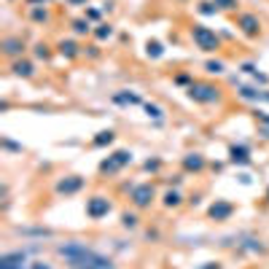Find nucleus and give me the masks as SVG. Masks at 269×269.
Segmentation results:
<instances>
[{
	"instance_id": "nucleus-29",
	"label": "nucleus",
	"mask_w": 269,
	"mask_h": 269,
	"mask_svg": "<svg viewBox=\"0 0 269 269\" xmlns=\"http://www.w3.org/2000/svg\"><path fill=\"white\" fill-rule=\"evenodd\" d=\"M86 16H89V19H100V8H89V11H86Z\"/></svg>"
},
{
	"instance_id": "nucleus-20",
	"label": "nucleus",
	"mask_w": 269,
	"mask_h": 269,
	"mask_svg": "<svg viewBox=\"0 0 269 269\" xmlns=\"http://www.w3.org/2000/svg\"><path fill=\"white\" fill-rule=\"evenodd\" d=\"M165 205L167 207H178L180 205V194H178V191H167V194H165Z\"/></svg>"
},
{
	"instance_id": "nucleus-16",
	"label": "nucleus",
	"mask_w": 269,
	"mask_h": 269,
	"mask_svg": "<svg viewBox=\"0 0 269 269\" xmlns=\"http://www.w3.org/2000/svg\"><path fill=\"white\" fill-rule=\"evenodd\" d=\"M89 30H92V27H89V19H75V22H73V33H75V35H86Z\"/></svg>"
},
{
	"instance_id": "nucleus-25",
	"label": "nucleus",
	"mask_w": 269,
	"mask_h": 269,
	"mask_svg": "<svg viewBox=\"0 0 269 269\" xmlns=\"http://www.w3.org/2000/svg\"><path fill=\"white\" fill-rule=\"evenodd\" d=\"M121 224H124V226H129V229H132V226H138V216H134V213H124V216H121Z\"/></svg>"
},
{
	"instance_id": "nucleus-19",
	"label": "nucleus",
	"mask_w": 269,
	"mask_h": 269,
	"mask_svg": "<svg viewBox=\"0 0 269 269\" xmlns=\"http://www.w3.org/2000/svg\"><path fill=\"white\" fill-rule=\"evenodd\" d=\"M146 51H148V57H162V54H165V49H162V43H159V41H148Z\"/></svg>"
},
{
	"instance_id": "nucleus-1",
	"label": "nucleus",
	"mask_w": 269,
	"mask_h": 269,
	"mask_svg": "<svg viewBox=\"0 0 269 269\" xmlns=\"http://www.w3.org/2000/svg\"><path fill=\"white\" fill-rule=\"evenodd\" d=\"M60 256L73 269H111V258H105L102 253H94L92 248H86L81 243L60 245Z\"/></svg>"
},
{
	"instance_id": "nucleus-21",
	"label": "nucleus",
	"mask_w": 269,
	"mask_h": 269,
	"mask_svg": "<svg viewBox=\"0 0 269 269\" xmlns=\"http://www.w3.org/2000/svg\"><path fill=\"white\" fill-rule=\"evenodd\" d=\"M75 49H78V46H75L73 41H62V43H60V51H62V54H67V57H75V54H78Z\"/></svg>"
},
{
	"instance_id": "nucleus-24",
	"label": "nucleus",
	"mask_w": 269,
	"mask_h": 269,
	"mask_svg": "<svg viewBox=\"0 0 269 269\" xmlns=\"http://www.w3.org/2000/svg\"><path fill=\"white\" fill-rule=\"evenodd\" d=\"M30 16L35 19V22H46V19H49V14H46V8H33V11H30Z\"/></svg>"
},
{
	"instance_id": "nucleus-5",
	"label": "nucleus",
	"mask_w": 269,
	"mask_h": 269,
	"mask_svg": "<svg viewBox=\"0 0 269 269\" xmlns=\"http://www.w3.org/2000/svg\"><path fill=\"white\" fill-rule=\"evenodd\" d=\"M111 213V202L105 199V197H92L89 202H86V216L89 218H102V216H108Z\"/></svg>"
},
{
	"instance_id": "nucleus-12",
	"label": "nucleus",
	"mask_w": 269,
	"mask_h": 269,
	"mask_svg": "<svg viewBox=\"0 0 269 269\" xmlns=\"http://www.w3.org/2000/svg\"><path fill=\"white\" fill-rule=\"evenodd\" d=\"M232 162L234 165H248V162H251V156H248V148L245 146H232Z\"/></svg>"
},
{
	"instance_id": "nucleus-30",
	"label": "nucleus",
	"mask_w": 269,
	"mask_h": 269,
	"mask_svg": "<svg viewBox=\"0 0 269 269\" xmlns=\"http://www.w3.org/2000/svg\"><path fill=\"white\" fill-rule=\"evenodd\" d=\"M199 11H202V14H213V11H216V8H213V6H210V3H202V8H199Z\"/></svg>"
},
{
	"instance_id": "nucleus-22",
	"label": "nucleus",
	"mask_w": 269,
	"mask_h": 269,
	"mask_svg": "<svg viewBox=\"0 0 269 269\" xmlns=\"http://www.w3.org/2000/svg\"><path fill=\"white\" fill-rule=\"evenodd\" d=\"M94 35H97L100 41H105V38H111V35H113V27H111V24H100L97 30H94Z\"/></svg>"
},
{
	"instance_id": "nucleus-14",
	"label": "nucleus",
	"mask_w": 269,
	"mask_h": 269,
	"mask_svg": "<svg viewBox=\"0 0 269 269\" xmlns=\"http://www.w3.org/2000/svg\"><path fill=\"white\" fill-rule=\"evenodd\" d=\"M113 102H119V105H140V97L138 94H129V92H119V94H113Z\"/></svg>"
},
{
	"instance_id": "nucleus-10",
	"label": "nucleus",
	"mask_w": 269,
	"mask_h": 269,
	"mask_svg": "<svg viewBox=\"0 0 269 269\" xmlns=\"http://www.w3.org/2000/svg\"><path fill=\"white\" fill-rule=\"evenodd\" d=\"M3 51L8 57H19L24 51V41H22V38H6V41H3Z\"/></svg>"
},
{
	"instance_id": "nucleus-3",
	"label": "nucleus",
	"mask_w": 269,
	"mask_h": 269,
	"mask_svg": "<svg viewBox=\"0 0 269 269\" xmlns=\"http://www.w3.org/2000/svg\"><path fill=\"white\" fill-rule=\"evenodd\" d=\"M189 97L191 100H197V102H216L218 100V89L216 86H210V84H191L189 86Z\"/></svg>"
},
{
	"instance_id": "nucleus-28",
	"label": "nucleus",
	"mask_w": 269,
	"mask_h": 269,
	"mask_svg": "<svg viewBox=\"0 0 269 269\" xmlns=\"http://www.w3.org/2000/svg\"><path fill=\"white\" fill-rule=\"evenodd\" d=\"M207 73H224V62H207Z\"/></svg>"
},
{
	"instance_id": "nucleus-15",
	"label": "nucleus",
	"mask_w": 269,
	"mask_h": 269,
	"mask_svg": "<svg viewBox=\"0 0 269 269\" xmlns=\"http://www.w3.org/2000/svg\"><path fill=\"white\" fill-rule=\"evenodd\" d=\"M14 75H24V78H30V75H33V65L30 62H14Z\"/></svg>"
},
{
	"instance_id": "nucleus-6",
	"label": "nucleus",
	"mask_w": 269,
	"mask_h": 269,
	"mask_svg": "<svg viewBox=\"0 0 269 269\" xmlns=\"http://www.w3.org/2000/svg\"><path fill=\"white\" fill-rule=\"evenodd\" d=\"M153 186L151 183H140V186H134L132 189V202H134V207H148L151 205V199H153Z\"/></svg>"
},
{
	"instance_id": "nucleus-26",
	"label": "nucleus",
	"mask_w": 269,
	"mask_h": 269,
	"mask_svg": "<svg viewBox=\"0 0 269 269\" xmlns=\"http://www.w3.org/2000/svg\"><path fill=\"white\" fill-rule=\"evenodd\" d=\"M35 57H38V60H46V57H49V46H46V43H38V46H35Z\"/></svg>"
},
{
	"instance_id": "nucleus-35",
	"label": "nucleus",
	"mask_w": 269,
	"mask_h": 269,
	"mask_svg": "<svg viewBox=\"0 0 269 269\" xmlns=\"http://www.w3.org/2000/svg\"><path fill=\"white\" fill-rule=\"evenodd\" d=\"M264 97H266V100H269V94H264Z\"/></svg>"
},
{
	"instance_id": "nucleus-13",
	"label": "nucleus",
	"mask_w": 269,
	"mask_h": 269,
	"mask_svg": "<svg viewBox=\"0 0 269 269\" xmlns=\"http://www.w3.org/2000/svg\"><path fill=\"white\" fill-rule=\"evenodd\" d=\"M183 167H186V170H194V172H199L202 167H205V159H202L199 153H189V156L183 159Z\"/></svg>"
},
{
	"instance_id": "nucleus-17",
	"label": "nucleus",
	"mask_w": 269,
	"mask_h": 269,
	"mask_svg": "<svg viewBox=\"0 0 269 269\" xmlns=\"http://www.w3.org/2000/svg\"><path fill=\"white\" fill-rule=\"evenodd\" d=\"M113 138H116V134H113L111 129H105V132H100L97 138H94V146H111Z\"/></svg>"
},
{
	"instance_id": "nucleus-8",
	"label": "nucleus",
	"mask_w": 269,
	"mask_h": 269,
	"mask_svg": "<svg viewBox=\"0 0 269 269\" xmlns=\"http://www.w3.org/2000/svg\"><path fill=\"white\" fill-rule=\"evenodd\" d=\"M81 189H84V178H78V175H70V178H65L57 183L60 194H75V191H81Z\"/></svg>"
},
{
	"instance_id": "nucleus-31",
	"label": "nucleus",
	"mask_w": 269,
	"mask_h": 269,
	"mask_svg": "<svg viewBox=\"0 0 269 269\" xmlns=\"http://www.w3.org/2000/svg\"><path fill=\"white\" fill-rule=\"evenodd\" d=\"M30 269H51V266L43 264V261H35V264H30Z\"/></svg>"
},
{
	"instance_id": "nucleus-34",
	"label": "nucleus",
	"mask_w": 269,
	"mask_h": 269,
	"mask_svg": "<svg viewBox=\"0 0 269 269\" xmlns=\"http://www.w3.org/2000/svg\"><path fill=\"white\" fill-rule=\"evenodd\" d=\"M202 269H221L218 264H207V266H202Z\"/></svg>"
},
{
	"instance_id": "nucleus-9",
	"label": "nucleus",
	"mask_w": 269,
	"mask_h": 269,
	"mask_svg": "<svg viewBox=\"0 0 269 269\" xmlns=\"http://www.w3.org/2000/svg\"><path fill=\"white\" fill-rule=\"evenodd\" d=\"M232 213H234V205L232 202H224V199H218L216 205L210 207V218H216V221H226Z\"/></svg>"
},
{
	"instance_id": "nucleus-18",
	"label": "nucleus",
	"mask_w": 269,
	"mask_h": 269,
	"mask_svg": "<svg viewBox=\"0 0 269 269\" xmlns=\"http://www.w3.org/2000/svg\"><path fill=\"white\" fill-rule=\"evenodd\" d=\"M239 97H245V100H258V97H264L261 92H256V89H248V86H239Z\"/></svg>"
},
{
	"instance_id": "nucleus-33",
	"label": "nucleus",
	"mask_w": 269,
	"mask_h": 269,
	"mask_svg": "<svg viewBox=\"0 0 269 269\" xmlns=\"http://www.w3.org/2000/svg\"><path fill=\"white\" fill-rule=\"evenodd\" d=\"M81 3H86V0H70V6H81Z\"/></svg>"
},
{
	"instance_id": "nucleus-2",
	"label": "nucleus",
	"mask_w": 269,
	"mask_h": 269,
	"mask_svg": "<svg viewBox=\"0 0 269 269\" xmlns=\"http://www.w3.org/2000/svg\"><path fill=\"white\" fill-rule=\"evenodd\" d=\"M191 38H194V43L199 46L202 51H216L218 49V38L213 30H207V27H202V24H194L191 27Z\"/></svg>"
},
{
	"instance_id": "nucleus-11",
	"label": "nucleus",
	"mask_w": 269,
	"mask_h": 269,
	"mask_svg": "<svg viewBox=\"0 0 269 269\" xmlns=\"http://www.w3.org/2000/svg\"><path fill=\"white\" fill-rule=\"evenodd\" d=\"M22 264H24V253H8V256H3L0 269H22Z\"/></svg>"
},
{
	"instance_id": "nucleus-7",
	"label": "nucleus",
	"mask_w": 269,
	"mask_h": 269,
	"mask_svg": "<svg viewBox=\"0 0 269 269\" xmlns=\"http://www.w3.org/2000/svg\"><path fill=\"white\" fill-rule=\"evenodd\" d=\"M237 27H239L245 35H258V30H261V22H258V16H253V14H243V16L237 19Z\"/></svg>"
},
{
	"instance_id": "nucleus-4",
	"label": "nucleus",
	"mask_w": 269,
	"mask_h": 269,
	"mask_svg": "<svg viewBox=\"0 0 269 269\" xmlns=\"http://www.w3.org/2000/svg\"><path fill=\"white\" fill-rule=\"evenodd\" d=\"M129 162H132V151H116L113 156H108V159L102 162L100 170L102 172H119L121 167H127Z\"/></svg>"
},
{
	"instance_id": "nucleus-27",
	"label": "nucleus",
	"mask_w": 269,
	"mask_h": 269,
	"mask_svg": "<svg viewBox=\"0 0 269 269\" xmlns=\"http://www.w3.org/2000/svg\"><path fill=\"white\" fill-rule=\"evenodd\" d=\"M218 8H226V11H232V8H237V0H216Z\"/></svg>"
},
{
	"instance_id": "nucleus-32",
	"label": "nucleus",
	"mask_w": 269,
	"mask_h": 269,
	"mask_svg": "<svg viewBox=\"0 0 269 269\" xmlns=\"http://www.w3.org/2000/svg\"><path fill=\"white\" fill-rule=\"evenodd\" d=\"M3 146L11 148V151H19V146H16V143H11V140H3Z\"/></svg>"
},
{
	"instance_id": "nucleus-23",
	"label": "nucleus",
	"mask_w": 269,
	"mask_h": 269,
	"mask_svg": "<svg viewBox=\"0 0 269 269\" xmlns=\"http://www.w3.org/2000/svg\"><path fill=\"white\" fill-rule=\"evenodd\" d=\"M146 113H148L151 119H162V116H165V113H162V108H159V105H151V102H146Z\"/></svg>"
}]
</instances>
